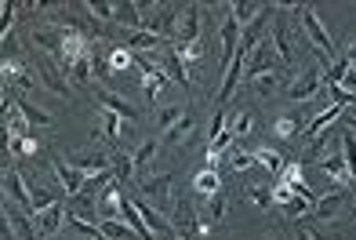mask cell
<instances>
[{"label": "cell", "mask_w": 356, "mask_h": 240, "mask_svg": "<svg viewBox=\"0 0 356 240\" xmlns=\"http://www.w3.org/2000/svg\"><path fill=\"white\" fill-rule=\"evenodd\" d=\"M295 11H298V19H302V29H305V37H309V44L316 47L320 55H327V62H334V40L327 37V29H323V22L316 19V11L309 4H302Z\"/></svg>", "instance_id": "obj_1"}, {"label": "cell", "mask_w": 356, "mask_h": 240, "mask_svg": "<svg viewBox=\"0 0 356 240\" xmlns=\"http://www.w3.org/2000/svg\"><path fill=\"white\" fill-rule=\"evenodd\" d=\"M171 222H175V230H178L182 240H204V222H200L197 211H193V204L186 197H178L171 204Z\"/></svg>", "instance_id": "obj_2"}, {"label": "cell", "mask_w": 356, "mask_h": 240, "mask_svg": "<svg viewBox=\"0 0 356 240\" xmlns=\"http://www.w3.org/2000/svg\"><path fill=\"white\" fill-rule=\"evenodd\" d=\"M323 88H327V84H323V73H320V66L313 62V66H305L302 77L287 88V99L291 102H309V99H316V95H323Z\"/></svg>", "instance_id": "obj_3"}, {"label": "cell", "mask_w": 356, "mask_h": 240, "mask_svg": "<svg viewBox=\"0 0 356 240\" xmlns=\"http://www.w3.org/2000/svg\"><path fill=\"white\" fill-rule=\"evenodd\" d=\"M175 51L197 44L200 40V8L197 4H182V15H178V26H175Z\"/></svg>", "instance_id": "obj_4"}, {"label": "cell", "mask_w": 356, "mask_h": 240, "mask_svg": "<svg viewBox=\"0 0 356 240\" xmlns=\"http://www.w3.org/2000/svg\"><path fill=\"white\" fill-rule=\"evenodd\" d=\"M37 77H40V84L47 88V91H51V95H58V99H62V95H70V77L66 73H62V66H58V62L55 58H47V55H37Z\"/></svg>", "instance_id": "obj_5"}, {"label": "cell", "mask_w": 356, "mask_h": 240, "mask_svg": "<svg viewBox=\"0 0 356 240\" xmlns=\"http://www.w3.org/2000/svg\"><path fill=\"white\" fill-rule=\"evenodd\" d=\"M135 200V207H138V215L145 218V226L153 230V237L156 240H175L178 237V230H175V222L171 218H164V211H156V207H149L142 197H131Z\"/></svg>", "instance_id": "obj_6"}, {"label": "cell", "mask_w": 356, "mask_h": 240, "mask_svg": "<svg viewBox=\"0 0 356 240\" xmlns=\"http://www.w3.org/2000/svg\"><path fill=\"white\" fill-rule=\"evenodd\" d=\"M142 193L153 200L156 211H168V197H171V171H160V175H149V179H142Z\"/></svg>", "instance_id": "obj_7"}, {"label": "cell", "mask_w": 356, "mask_h": 240, "mask_svg": "<svg viewBox=\"0 0 356 240\" xmlns=\"http://www.w3.org/2000/svg\"><path fill=\"white\" fill-rule=\"evenodd\" d=\"M156 70H168L175 84H182L189 91V70H186V62H182V55H178L175 47H160L156 51Z\"/></svg>", "instance_id": "obj_8"}, {"label": "cell", "mask_w": 356, "mask_h": 240, "mask_svg": "<svg viewBox=\"0 0 356 240\" xmlns=\"http://www.w3.org/2000/svg\"><path fill=\"white\" fill-rule=\"evenodd\" d=\"M95 99H99L109 113H117L120 120H127V124H135L138 120V109L127 102V99H120V95H113L109 88H102V84H95Z\"/></svg>", "instance_id": "obj_9"}, {"label": "cell", "mask_w": 356, "mask_h": 240, "mask_svg": "<svg viewBox=\"0 0 356 240\" xmlns=\"http://www.w3.org/2000/svg\"><path fill=\"white\" fill-rule=\"evenodd\" d=\"M4 197H11L26 215H33V211H37V207H33V197H29V186L22 182V175H19V171H8V168H4Z\"/></svg>", "instance_id": "obj_10"}, {"label": "cell", "mask_w": 356, "mask_h": 240, "mask_svg": "<svg viewBox=\"0 0 356 240\" xmlns=\"http://www.w3.org/2000/svg\"><path fill=\"white\" fill-rule=\"evenodd\" d=\"M51 168H55V175H58L62 189H66L70 197H80V189H84L88 175H84V171H76V168L70 164V160H51Z\"/></svg>", "instance_id": "obj_11"}, {"label": "cell", "mask_w": 356, "mask_h": 240, "mask_svg": "<svg viewBox=\"0 0 356 240\" xmlns=\"http://www.w3.org/2000/svg\"><path fill=\"white\" fill-rule=\"evenodd\" d=\"M70 164L84 175H99V171H109L113 168V153H70Z\"/></svg>", "instance_id": "obj_12"}, {"label": "cell", "mask_w": 356, "mask_h": 240, "mask_svg": "<svg viewBox=\"0 0 356 240\" xmlns=\"http://www.w3.org/2000/svg\"><path fill=\"white\" fill-rule=\"evenodd\" d=\"M4 215H8V226H11L15 240H37V233H33V222H29V215L22 211L19 204H8V197H4Z\"/></svg>", "instance_id": "obj_13"}, {"label": "cell", "mask_w": 356, "mask_h": 240, "mask_svg": "<svg viewBox=\"0 0 356 240\" xmlns=\"http://www.w3.org/2000/svg\"><path fill=\"white\" fill-rule=\"evenodd\" d=\"M266 37H269V44H273V51H277L280 70L295 66V51H291V40H287V29H284V22H273Z\"/></svg>", "instance_id": "obj_14"}, {"label": "cell", "mask_w": 356, "mask_h": 240, "mask_svg": "<svg viewBox=\"0 0 356 240\" xmlns=\"http://www.w3.org/2000/svg\"><path fill=\"white\" fill-rule=\"evenodd\" d=\"M11 99H15V109H19V113H22V120H26L29 127H51V124H55V117L47 113V109H40V106H33L29 99H22L19 91H15Z\"/></svg>", "instance_id": "obj_15"}, {"label": "cell", "mask_w": 356, "mask_h": 240, "mask_svg": "<svg viewBox=\"0 0 356 240\" xmlns=\"http://www.w3.org/2000/svg\"><path fill=\"white\" fill-rule=\"evenodd\" d=\"M33 40H37L40 51H47L55 62L62 58V47H66V37L58 33V26H40V29H33Z\"/></svg>", "instance_id": "obj_16"}, {"label": "cell", "mask_w": 356, "mask_h": 240, "mask_svg": "<svg viewBox=\"0 0 356 240\" xmlns=\"http://www.w3.org/2000/svg\"><path fill=\"white\" fill-rule=\"evenodd\" d=\"M236 40H240V22L233 15L222 19V70H229V62L236 58Z\"/></svg>", "instance_id": "obj_17"}, {"label": "cell", "mask_w": 356, "mask_h": 240, "mask_svg": "<svg viewBox=\"0 0 356 240\" xmlns=\"http://www.w3.org/2000/svg\"><path fill=\"white\" fill-rule=\"evenodd\" d=\"M66 215H70V207L66 204H51L47 211H40L37 215V226H40V237H55L58 230H62V222H66Z\"/></svg>", "instance_id": "obj_18"}, {"label": "cell", "mask_w": 356, "mask_h": 240, "mask_svg": "<svg viewBox=\"0 0 356 240\" xmlns=\"http://www.w3.org/2000/svg\"><path fill=\"white\" fill-rule=\"evenodd\" d=\"M193 138H197V120H193L189 113H186L182 120H178V124L171 127V131L160 135V142H168V146H189Z\"/></svg>", "instance_id": "obj_19"}, {"label": "cell", "mask_w": 356, "mask_h": 240, "mask_svg": "<svg viewBox=\"0 0 356 240\" xmlns=\"http://www.w3.org/2000/svg\"><path fill=\"white\" fill-rule=\"evenodd\" d=\"M225 211H229V197H225V189H218V193L207 197V207H204V215H200L204 230L207 226H218V222L225 218Z\"/></svg>", "instance_id": "obj_20"}, {"label": "cell", "mask_w": 356, "mask_h": 240, "mask_svg": "<svg viewBox=\"0 0 356 240\" xmlns=\"http://www.w3.org/2000/svg\"><path fill=\"white\" fill-rule=\"evenodd\" d=\"M244 66H248V58H240V55H236V58L229 62V70L222 73V84H218V102H222V106L233 99V91H236V80H240V70H244Z\"/></svg>", "instance_id": "obj_21"}, {"label": "cell", "mask_w": 356, "mask_h": 240, "mask_svg": "<svg viewBox=\"0 0 356 240\" xmlns=\"http://www.w3.org/2000/svg\"><path fill=\"white\" fill-rule=\"evenodd\" d=\"M342 204H346V193H342V189H334V193H323V197L313 204L309 215H316V218L327 222V218H334L338 211H342Z\"/></svg>", "instance_id": "obj_22"}, {"label": "cell", "mask_w": 356, "mask_h": 240, "mask_svg": "<svg viewBox=\"0 0 356 240\" xmlns=\"http://www.w3.org/2000/svg\"><path fill=\"white\" fill-rule=\"evenodd\" d=\"M120 204H124L120 182H113V186L106 189V197H99V204H95V211H99L102 218H120Z\"/></svg>", "instance_id": "obj_23"}, {"label": "cell", "mask_w": 356, "mask_h": 240, "mask_svg": "<svg viewBox=\"0 0 356 240\" xmlns=\"http://www.w3.org/2000/svg\"><path fill=\"white\" fill-rule=\"evenodd\" d=\"M323 175L327 179H334V186H349L353 182V175H349V168H346V160H342V153H327V160H323Z\"/></svg>", "instance_id": "obj_24"}, {"label": "cell", "mask_w": 356, "mask_h": 240, "mask_svg": "<svg viewBox=\"0 0 356 240\" xmlns=\"http://www.w3.org/2000/svg\"><path fill=\"white\" fill-rule=\"evenodd\" d=\"M91 77H95V55L91 51H84L76 62H73V70H70V84H76V88H88L91 84Z\"/></svg>", "instance_id": "obj_25"}, {"label": "cell", "mask_w": 356, "mask_h": 240, "mask_svg": "<svg viewBox=\"0 0 356 240\" xmlns=\"http://www.w3.org/2000/svg\"><path fill=\"white\" fill-rule=\"evenodd\" d=\"M102 237L106 240H138V233L127 226V222H120V218H102Z\"/></svg>", "instance_id": "obj_26"}, {"label": "cell", "mask_w": 356, "mask_h": 240, "mask_svg": "<svg viewBox=\"0 0 356 240\" xmlns=\"http://www.w3.org/2000/svg\"><path fill=\"white\" fill-rule=\"evenodd\" d=\"M342 160H346V168H349V175L356 179V131L353 127H342Z\"/></svg>", "instance_id": "obj_27"}, {"label": "cell", "mask_w": 356, "mask_h": 240, "mask_svg": "<svg viewBox=\"0 0 356 240\" xmlns=\"http://www.w3.org/2000/svg\"><path fill=\"white\" fill-rule=\"evenodd\" d=\"M66 222H70V226L80 233V237H88V240H106L102 237V230L99 226H95V222H88V218H80L76 211H73V207H70V215H66Z\"/></svg>", "instance_id": "obj_28"}, {"label": "cell", "mask_w": 356, "mask_h": 240, "mask_svg": "<svg viewBox=\"0 0 356 240\" xmlns=\"http://www.w3.org/2000/svg\"><path fill=\"white\" fill-rule=\"evenodd\" d=\"M156 153H160V142H156V138H145L142 146L131 153V160H135V171L142 175V168L149 164V160H156Z\"/></svg>", "instance_id": "obj_29"}, {"label": "cell", "mask_w": 356, "mask_h": 240, "mask_svg": "<svg viewBox=\"0 0 356 240\" xmlns=\"http://www.w3.org/2000/svg\"><path fill=\"white\" fill-rule=\"evenodd\" d=\"M193 186H197V193H200V197H211V193H218V189H222V182H218V175H215V168H207V171H200L197 179H193Z\"/></svg>", "instance_id": "obj_30"}, {"label": "cell", "mask_w": 356, "mask_h": 240, "mask_svg": "<svg viewBox=\"0 0 356 240\" xmlns=\"http://www.w3.org/2000/svg\"><path fill=\"white\" fill-rule=\"evenodd\" d=\"M254 164H262V168H269L273 175H280V171H284V160H280V153H277V150H269V146H262V150H254Z\"/></svg>", "instance_id": "obj_31"}, {"label": "cell", "mask_w": 356, "mask_h": 240, "mask_svg": "<svg viewBox=\"0 0 356 240\" xmlns=\"http://www.w3.org/2000/svg\"><path fill=\"white\" fill-rule=\"evenodd\" d=\"M248 200L254 204V207H262V211H269L273 204V186H248Z\"/></svg>", "instance_id": "obj_32"}, {"label": "cell", "mask_w": 356, "mask_h": 240, "mask_svg": "<svg viewBox=\"0 0 356 240\" xmlns=\"http://www.w3.org/2000/svg\"><path fill=\"white\" fill-rule=\"evenodd\" d=\"M182 117H186V113H182V106H164V109L156 113V127H160V135L171 131V127H175L178 120H182Z\"/></svg>", "instance_id": "obj_33"}, {"label": "cell", "mask_w": 356, "mask_h": 240, "mask_svg": "<svg viewBox=\"0 0 356 240\" xmlns=\"http://www.w3.org/2000/svg\"><path fill=\"white\" fill-rule=\"evenodd\" d=\"M84 11L91 15V19H99V22H113V19H117V4H106V0H99V4H95V0H88Z\"/></svg>", "instance_id": "obj_34"}, {"label": "cell", "mask_w": 356, "mask_h": 240, "mask_svg": "<svg viewBox=\"0 0 356 240\" xmlns=\"http://www.w3.org/2000/svg\"><path fill=\"white\" fill-rule=\"evenodd\" d=\"M113 171H117V182L124 186V182L135 175V160L127 157V153H113Z\"/></svg>", "instance_id": "obj_35"}, {"label": "cell", "mask_w": 356, "mask_h": 240, "mask_svg": "<svg viewBox=\"0 0 356 240\" xmlns=\"http://www.w3.org/2000/svg\"><path fill=\"white\" fill-rule=\"evenodd\" d=\"M277 135H280V138H295V135H302V120H298L295 113H284V117L277 120Z\"/></svg>", "instance_id": "obj_36"}, {"label": "cell", "mask_w": 356, "mask_h": 240, "mask_svg": "<svg viewBox=\"0 0 356 240\" xmlns=\"http://www.w3.org/2000/svg\"><path fill=\"white\" fill-rule=\"evenodd\" d=\"M29 197H33V207H37V215H40V211H47V207H51V204H58V200H55V193H47V189H44V186H37V182L29 186Z\"/></svg>", "instance_id": "obj_37"}, {"label": "cell", "mask_w": 356, "mask_h": 240, "mask_svg": "<svg viewBox=\"0 0 356 240\" xmlns=\"http://www.w3.org/2000/svg\"><path fill=\"white\" fill-rule=\"evenodd\" d=\"M280 207H284V215H291V218H302V215H309V211H313V204L305 200V197H298V193L291 197L287 204H280Z\"/></svg>", "instance_id": "obj_38"}, {"label": "cell", "mask_w": 356, "mask_h": 240, "mask_svg": "<svg viewBox=\"0 0 356 240\" xmlns=\"http://www.w3.org/2000/svg\"><path fill=\"white\" fill-rule=\"evenodd\" d=\"M251 124H254V113H251V109H240V113L233 117V127H229V131H233L236 138H244V135H251Z\"/></svg>", "instance_id": "obj_39"}, {"label": "cell", "mask_w": 356, "mask_h": 240, "mask_svg": "<svg viewBox=\"0 0 356 240\" xmlns=\"http://www.w3.org/2000/svg\"><path fill=\"white\" fill-rule=\"evenodd\" d=\"M251 84H254V91L266 99V95H273V91L280 88V77H277V73H262V77H254Z\"/></svg>", "instance_id": "obj_40"}, {"label": "cell", "mask_w": 356, "mask_h": 240, "mask_svg": "<svg viewBox=\"0 0 356 240\" xmlns=\"http://www.w3.org/2000/svg\"><path fill=\"white\" fill-rule=\"evenodd\" d=\"M229 157V164H233V171H248L251 164H254V153H244V150H229L225 153Z\"/></svg>", "instance_id": "obj_41"}, {"label": "cell", "mask_w": 356, "mask_h": 240, "mask_svg": "<svg viewBox=\"0 0 356 240\" xmlns=\"http://www.w3.org/2000/svg\"><path fill=\"white\" fill-rule=\"evenodd\" d=\"M109 66H113V70H127V66H135V55L127 51V47H120V51H113Z\"/></svg>", "instance_id": "obj_42"}, {"label": "cell", "mask_w": 356, "mask_h": 240, "mask_svg": "<svg viewBox=\"0 0 356 240\" xmlns=\"http://www.w3.org/2000/svg\"><path fill=\"white\" fill-rule=\"evenodd\" d=\"M160 88H164V73H149V77H145V95H149V99H153V95H160Z\"/></svg>", "instance_id": "obj_43"}, {"label": "cell", "mask_w": 356, "mask_h": 240, "mask_svg": "<svg viewBox=\"0 0 356 240\" xmlns=\"http://www.w3.org/2000/svg\"><path fill=\"white\" fill-rule=\"evenodd\" d=\"M0 11H4L0 26H4V37H8V29H11V22H15V4H8V0H4V8H0Z\"/></svg>", "instance_id": "obj_44"}, {"label": "cell", "mask_w": 356, "mask_h": 240, "mask_svg": "<svg viewBox=\"0 0 356 240\" xmlns=\"http://www.w3.org/2000/svg\"><path fill=\"white\" fill-rule=\"evenodd\" d=\"M342 88H346L349 95H356V66H349V70H346V77H342Z\"/></svg>", "instance_id": "obj_45"}, {"label": "cell", "mask_w": 356, "mask_h": 240, "mask_svg": "<svg viewBox=\"0 0 356 240\" xmlns=\"http://www.w3.org/2000/svg\"><path fill=\"white\" fill-rule=\"evenodd\" d=\"M346 62L356 66V37H349V44H346Z\"/></svg>", "instance_id": "obj_46"}, {"label": "cell", "mask_w": 356, "mask_h": 240, "mask_svg": "<svg viewBox=\"0 0 356 240\" xmlns=\"http://www.w3.org/2000/svg\"><path fill=\"white\" fill-rule=\"evenodd\" d=\"M313 240H342V237H338V233H323V230H320V233H313Z\"/></svg>", "instance_id": "obj_47"}, {"label": "cell", "mask_w": 356, "mask_h": 240, "mask_svg": "<svg viewBox=\"0 0 356 240\" xmlns=\"http://www.w3.org/2000/svg\"><path fill=\"white\" fill-rule=\"evenodd\" d=\"M349 127H356V109H349Z\"/></svg>", "instance_id": "obj_48"}, {"label": "cell", "mask_w": 356, "mask_h": 240, "mask_svg": "<svg viewBox=\"0 0 356 240\" xmlns=\"http://www.w3.org/2000/svg\"><path fill=\"white\" fill-rule=\"evenodd\" d=\"M266 240H284V237H280V233H269V237H266Z\"/></svg>", "instance_id": "obj_49"}, {"label": "cell", "mask_w": 356, "mask_h": 240, "mask_svg": "<svg viewBox=\"0 0 356 240\" xmlns=\"http://www.w3.org/2000/svg\"><path fill=\"white\" fill-rule=\"evenodd\" d=\"M175 240H182V237H175Z\"/></svg>", "instance_id": "obj_50"}]
</instances>
